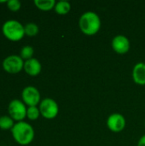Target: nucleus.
<instances>
[{"label":"nucleus","mask_w":145,"mask_h":146,"mask_svg":"<svg viewBox=\"0 0 145 146\" xmlns=\"http://www.w3.org/2000/svg\"><path fill=\"white\" fill-rule=\"evenodd\" d=\"M11 133L14 140L20 145H28L32 142L35 136L32 126L24 121L15 123Z\"/></svg>","instance_id":"1"},{"label":"nucleus","mask_w":145,"mask_h":146,"mask_svg":"<svg viewBox=\"0 0 145 146\" xmlns=\"http://www.w3.org/2000/svg\"><path fill=\"white\" fill-rule=\"evenodd\" d=\"M101 19L94 11H86L83 13L79 20V27L81 32L85 35H95L101 28Z\"/></svg>","instance_id":"2"},{"label":"nucleus","mask_w":145,"mask_h":146,"mask_svg":"<svg viewBox=\"0 0 145 146\" xmlns=\"http://www.w3.org/2000/svg\"><path fill=\"white\" fill-rule=\"evenodd\" d=\"M3 36L10 41H19L25 36L24 26L16 20H8L2 26Z\"/></svg>","instance_id":"3"},{"label":"nucleus","mask_w":145,"mask_h":146,"mask_svg":"<svg viewBox=\"0 0 145 146\" xmlns=\"http://www.w3.org/2000/svg\"><path fill=\"white\" fill-rule=\"evenodd\" d=\"M38 109L40 111V115L48 120H52L56 118L59 113V106L56 103L52 98H46L41 100Z\"/></svg>","instance_id":"4"},{"label":"nucleus","mask_w":145,"mask_h":146,"mask_svg":"<svg viewBox=\"0 0 145 146\" xmlns=\"http://www.w3.org/2000/svg\"><path fill=\"white\" fill-rule=\"evenodd\" d=\"M26 105L22 102V100L13 99L9 102L8 105L9 115L15 121H23L26 117Z\"/></svg>","instance_id":"5"},{"label":"nucleus","mask_w":145,"mask_h":146,"mask_svg":"<svg viewBox=\"0 0 145 146\" xmlns=\"http://www.w3.org/2000/svg\"><path fill=\"white\" fill-rule=\"evenodd\" d=\"M24 60L18 55H10L5 57L2 62L3 70L9 74H18L24 68Z\"/></svg>","instance_id":"6"},{"label":"nucleus","mask_w":145,"mask_h":146,"mask_svg":"<svg viewBox=\"0 0 145 146\" xmlns=\"http://www.w3.org/2000/svg\"><path fill=\"white\" fill-rule=\"evenodd\" d=\"M21 99L22 102L28 107L38 106L41 102L40 92L35 86H26L21 92Z\"/></svg>","instance_id":"7"},{"label":"nucleus","mask_w":145,"mask_h":146,"mask_svg":"<svg viewBox=\"0 0 145 146\" xmlns=\"http://www.w3.org/2000/svg\"><path fill=\"white\" fill-rule=\"evenodd\" d=\"M126 119L120 113L111 114L107 119V127L113 133H121L126 127Z\"/></svg>","instance_id":"8"},{"label":"nucleus","mask_w":145,"mask_h":146,"mask_svg":"<svg viewBox=\"0 0 145 146\" xmlns=\"http://www.w3.org/2000/svg\"><path fill=\"white\" fill-rule=\"evenodd\" d=\"M113 50L118 54H126L129 51L131 47V43L129 38L122 34L116 35L114 37L111 42Z\"/></svg>","instance_id":"9"},{"label":"nucleus","mask_w":145,"mask_h":146,"mask_svg":"<svg viewBox=\"0 0 145 146\" xmlns=\"http://www.w3.org/2000/svg\"><path fill=\"white\" fill-rule=\"evenodd\" d=\"M23 69L30 76H37L42 70V65L37 58L32 57L24 62Z\"/></svg>","instance_id":"10"},{"label":"nucleus","mask_w":145,"mask_h":146,"mask_svg":"<svg viewBox=\"0 0 145 146\" xmlns=\"http://www.w3.org/2000/svg\"><path fill=\"white\" fill-rule=\"evenodd\" d=\"M132 79L133 81L139 85H145V63L143 62H138L135 64L132 69Z\"/></svg>","instance_id":"11"},{"label":"nucleus","mask_w":145,"mask_h":146,"mask_svg":"<svg viewBox=\"0 0 145 146\" xmlns=\"http://www.w3.org/2000/svg\"><path fill=\"white\" fill-rule=\"evenodd\" d=\"M35 6L43 11H48L55 8L56 2L55 0H34Z\"/></svg>","instance_id":"12"},{"label":"nucleus","mask_w":145,"mask_h":146,"mask_svg":"<svg viewBox=\"0 0 145 146\" xmlns=\"http://www.w3.org/2000/svg\"><path fill=\"white\" fill-rule=\"evenodd\" d=\"M54 9L58 15H67L71 10V3L65 0L58 1L55 5Z\"/></svg>","instance_id":"13"},{"label":"nucleus","mask_w":145,"mask_h":146,"mask_svg":"<svg viewBox=\"0 0 145 146\" xmlns=\"http://www.w3.org/2000/svg\"><path fill=\"white\" fill-rule=\"evenodd\" d=\"M15 125V121L9 115L0 116V129L11 130Z\"/></svg>","instance_id":"14"},{"label":"nucleus","mask_w":145,"mask_h":146,"mask_svg":"<svg viewBox=\"0 0 145 146\" xmlns=\"http://www.w3.org/2000/svg\"><path fill=\"white\" fill-rule=\"evenodd\" d=\"M24 28H25V35H26L28 37H34L39 32L38 26L36 23H33V22L26 23L24 26Z\"/></svg>","instance_id":"15"},{"label":"nucleus","mask_w":145,"mask_h":146,"mask_svg":"<svg viewBox=\"0 0 145 146\" xmlns=\"http://www.w3.org/2000/svg\"><path fill=\"white\" fill-rule=\"evenodd\" d=\"M34 54V49L31 45H25L21 48V52H20V56L24 60H29L32 58V56Z\"/></svg>","instance_id":"16"},{"label":"nucleus","mask_w":145,"mask_h":146,"mask_svg":"<svg viewBox=\"0 0 145 146\" xmlns=\"http://www.w3.org/2000/svg\"><path fill=\"white\" fill-rule=\"evenodd\" d=\"M40 111L38 107L37 106H32V107H27L26 110V117L31 120V121H35L40 116Z\"/></svg>","instance_id":"17"},{"label":"nucleus","mask_w":145,"mask_h":146,"mask_svg":"<svg viewBox=\"0 0 145 146\" xmlns=\"http://www.w3.org/2000/svg\"><path fill=\"white\" fill-rule=\"evenodd\" d=\"M6 4L8 9L14 12L18 11L21 7V3L19 0H8Z\"/></svg>","instance_id":"18"},{"label":"nucleus","mask_w":145,"mask_h":146,"mask_svg":"<svg viewBox=\"0 0 145 146\" xmlns=\"http://www.w3.org/2000/svg\"><path fill=\"white\" fill-rule=\"evenodd\" d=\"M138 146H145V134L139 139L138 142Z\"/></svg>","instance_id":"19"},{"label":"nucleus","mask_w":145,"mask_h":146,"mask_svg":"<svg viewBox=\"0 0 145 146\" xmlns=\"http://www.w3.org/2000/svg\"><path fill=\"white\" fill-rule=\"evenodd\" d=\"M7 3V1H5V0L0 1V3Z\"/></svg>","instance_id":"20"},{"label":"nucleus","mask_w":145,"mask_h":146,"mask_svg":"<svg viewBox=\"0 0 145 146\" xmlns=\"http://www.w3.org/2000/svg\"><path fill=\"white\" fill-rule=\"evenodd\" d=\"M144 125H145V123H144Z\"/></svg>","instance_id":"21"}]
</instances>
